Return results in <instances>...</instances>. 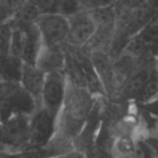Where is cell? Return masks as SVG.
<instances>
[{
    "mask_svg": "<svg viewBox=\"0 0 158 158\" xmlns=\"http://www.w3.org/2000/svg\"><path fill=\"white\" fill-rule=\"evenodd\" d=\"M26 1L27 0H0V7L12 17Z\"/></svg>",
    "mask_w": 158,
    "mask_h": 158,
    "instance_id": "ffe728a7",
    "label": "cell"
},
{
    "mask_svg": "<svg viewBox=\"0 0 158 158\" xmlns=\"http://www.w3.org/2000/svg\"><path fill=\"white\" fill-rule=\"evenodd\" d=\"M57 158H86L85 156V153L81 151H75V152H70L68 154H65L63 156H60V157H57Z\"/></svg>",
    "mask_w": 158,
    "mask_h": 158,
    "instance_id": "d4e9b609",
    "label": "cell"
},
{
    "mask_svg": "<svg viewBox=\"0 0 158 158\" xmlns=\"http://www.w3.org/2000/svg\"><path fill=\"white\" fill-rule=\"evenodd\" d=\"M86 158H114V154L112 152H106L102 149H100L99 147L95 146L94 144H91L85 152Z\"/></svg>",
    "mask_w": 158,
    "mask_h": 158,
    "instance_id": "44dd1931",
    "label": "cell"
},
{
    "mask_svg": "<svg viewBox=\"0 0 158 158\" xmlns=\"http://www.w3.org/2000/svg\"><path fill=\"white\" fill-rule=\"evenodd\" d=\"M97 26L115 27L116 26V13L113 6L99 7L88 10Z\"/></svg>",
    "mask_w": 158,
    "mask_h": 158,
    "instance_id": "9a60e30c",
    "label": "cell"
},
{
    "mask_svg": "<svg viewBox=\"0 0 158 158\" xmlns=\"http://www.w3.org/2000/svg\"><path fill=\"white\" fill-rule=\"evenodd\" d=\"M57 127V118L43 107H38L30 116L28 144L41 147L53 137Z\"/></svg>",
    "mask_w": 158,
    "mask_h": 158,
    "instance_id": "8992f818",
    "label": "cell"
},
{
    "mask_svg": "<svg viewBox=\"0 0 158 158\" xmlns=\"http://www.w3.org/2000/svg\"><path fill=\"white\" fill-rule=\"evenodd\" d=\"M25 29L26 40L24 49L22 55V60L25 63L35 64L37 55L43 45V41L35 24L31 25Z\"/></svg>",
    "mask_w": 158,
    "mask_h": 158,
    "instance_id": "7c38bea8",
    "label": "cell"
},
{
    "mask_svg": "<svg viewBox=\"0 0 158 158\" xmlns=\"http://www.w3.org/2000/svg\"><path fill=\"white\" fill-rule=\"evenodd\" d=\"M156 152L145 140L144 138H136V145L133 152L128 158H155Z\"/></svg>",
    "mask_w": 158,
    "mask_h": 158,
    "instance_id": "ac0fdd59",
    "label": "cell"
},
{
    "mask_svg": "<svg viewBox=\"0 0 158 158\" xmlns=\"http://www.w3.org/2000/svg\"><path fill=\"white\" fill-rule=\"evenodd\" d=\"M136 145V138L132 134L125 133L116 137L114 146V158H128Z\"/></svg>",
    "mask_w": 158,
    "mask_h": 158,
    "instance_id": "2e32d148",
    "label": "cell"
},
{
    "mask_svg": "<svg viewBox=\"0 0 158 158\" xmlns=\"http://www.w3.org/2000/svg\"><path fill=\"white\" fill-rule=\"evenodd\" d=\"M2 82H6V81H4L3 76H2V73H1V70H0V84H1Z\"/></svg>",
    "mask_w": 158,
    "mask_h": 158,
    "instance_id": "4316f807",
    "label": "cell"
},
{
    "mask_svg": "<svg viewBox=\"0 0 158 158\" xmlns=\"http://www.w3.org/2000/svg\"><path fill=\"white\" fill-rule=\"evenodd\" d=\"M155 70H156V73H157V76H158V56L155 59Z\"/></svg>",
    "mask_w": 158,
    "mask_h": 158,
    "instance_id": "484cf974",
    "label": "cell"
},
{
    "mask_svg": "<svg viewBox=\"0 0 158 158\" xmlns=\"http://www.w3.org/2000/svg\"><path fill=\"white\" fill-rule=\"evenodd\" d=\"M35 25L43 43L64 48L67 45L69 23L67 16L59 13H41Z\"/></svg>",
    "mask_w": 158,
    "mask_h": 158,
    "instance_id": "3957f363",
    "label": "cell"
},
{
    "mask_svg": "<svg viewBox=\"0 0 158 158\" xmlns=\"http://www.w3.org/2000/svg\"><path fill=\"white\" fill-rule=\"evenodd\" d=\"M145 140L152 147V149L158 152V136H146L144 137Z\"/></svg>",
    "mask_w": 158,
    "mask_h": 158,
    "instance_id": "cb8c5ba5",
    "label": "cell"
},
{
    "mask_svg": "<svg viewBox=\"0 0 158 158\" xmlns=\"http://www.w3.org/2000/svg\"><path fill=\"white\" fill-rule=\"evenodd\" d=\"M117 0H85L82 3V9L91 10L99 7L113 6L116 3Z\"/></svg>",
    "mask_w": 158,
    "mask_h": 158,
    "instance_id": "603a6c76",
    "label": "cell"
},
{
    "mask_svg": "<svg viewBox=\"0 0 158 158\" xmlns=\"http://www.w3.org/2000/svg\"><path fill=\"white\" fill-rule=\"evenodd\" d=\"M12 25V24H11ZM26 40V29L12 25L10 44V54L22 59V55L24 49Z\"/></svg>",
    "mask_w": 158,
    "mask_h": 158,
    "instance_id": "e0dca14e",
    "label": "cell"
},
{
    "mask_svg": "<svg viewBox=\"0 0 158 158\" xmlns=\"http://www.w3.org/2000/svg\"><path fill=\"white\" fill-rule=\"evenodd\" d=\"M65 60V47L60 48L43 43L37 55L35 65L46 73L60 71L64 72Z\"/></svg>",
    "mask_w": 158,
    "mask_h": 158,
    "instance_id": "30bf717a",
    "label": "cell"
},
{
    "mask_svg": "<svg viewBox=\"0 0 158 158\" xmlns=\"http://www.w3.org/2000/svg\"><path fill=\"white\" fill-rule=\"evenodd\" d=\"M36 109L34 98L20 83H13L0 100V125L17 115L31 116Z\"/></svg>",
    "mask_w": 158,
    "mask_h": 158,
    "instance_id": "7a4b0ae2",
    "label": "cell"
},
{
    "mask_svg": "<svg viewBox=\"0 0 158 158\" xmlns=\"http://www.w3.org/2000/svg\"><path fill=\"white\" fill-rule=\"evenodd\" d=\"M139 105L144 113L155 118H158V95L153 99H152L151 101L144 103H140Z\"/></svg>",
    "mask_w": 158,
    "mask_h": 158,
    "instance_id": "7402d4cb",
    "label": "cell"
},
{
    "mask_svg": "<svg viewBox=\"0 0 158 158\" xmlns=\"http://www.w3.org/2000/svg\"><path fill=\"white\" fill-rule=\"evenodd\" d=\"M137 61L135 57L125 51L113 60L108 83L105 88V97L117 100L120 92L133 73Z\"/></svg>",
    "mask_w": 158,
    "mask_h": 158,
    "instance_id": "5b68a950",
    "label": "cell"
},
{
    "mask_svg": "<svg viewBox=\"0 0 158 158\" xmlns=\"http://www.w3.org/2000/svg\"><path fill=\"white\" fill-rule=\"evenodd\" d=\"M23 61L10 54L0 56V70L4 81L20 83Z\"/></svg>",
    "mask_w": 158,
    "mask_h": 158,
    "instance_id": "5bb4252c",
    "label": "cell"
},
{
    "mask_svg": "<svg viewBox=\"0 0 158 158\" xmlns=\"http://www.w3.org/2000/svg\"><path fill=\"white\" fill-rule=\"evenodd\" d=\"M40 14L41 11L39 8L35 3L30 1V0H27L14 13L10 22L12 25L27 28L31 25L35 24Z\"/></svg>",
    "mask_w": 158,
    "mask_h": 158,
    "instance_id": "4fadbf2b",
    "label": "cell"
},
{
    "mask_svg": "<svg viewBox=\"0 0 158 158\" xmlns=\"http://www.w3.org/2000/svg\"><path fill=\"white\" fill-rule=\"evenodd\" d=\"M67 83L68 78L63 71L46 73L40 107L48 110L56 118L59 115L66 94Z\"/></svg>",
    "mask_w": 158,
    "mask_h": 158,
    "instance_id": "277c9868",
    "label": "cell"
},
{
    "mask_svg": "<svg viewBox=\"0 0 158 158\" xmlns=\"http://www.w3.org/2000/svg\"><path fill=\"white\" fill-rule=\"evenodd\" d=\"M96 102L97 97L86 87L68 80L66 94L57 117V127L67 138L75 139L86 125Z\"/></svg>",
    "mask_w": 158,
    "mask_h": 158,
    "instance_id": "6da1fadb",
    "label": "cell"
},
{
    "mask_svg": "<svg viewBox=\"0 0 158 158\" xmlns=\"http://www.w3.org/2000/svg\"><path fill=\"white\" fill-rule=\"evenodd\" d=\"M155 158H158V152H156V154H155Z\"/></svg>",
    "mask_w": 158,
    "mask_h": 158,
    "instance_id": "83f0119b",
    "label": "cell"
},
{
    "mask_svg": "<svg viewBox=\"0 0 158 158\" xmlns=\"http://www.w3.org/2000/svg\"><path fill=\"white\" fill-rule=\"evenodd\" d=\"M146 1L147 0H117L116 3L114 5V8L116 15H118L138 8Z\"/></svg>",
    "mask_w": 158,
    "mask_h": 158,
    "instance_id": "d6986e66",
    "label": "cell"
},
{
    "mask_svg": "<svg viewBox=\"0 0 158 158\" xmlns=\"http://www.w3.org/2000/svg\"><path fill=\"white\" fill-rule=\"evenodd\" d=\"M28 115H17L0 125V145L11 149H19L28 144Z\"/></svg>",
    "mask_w": 158,
    "mask_h": 158,
    "instance_id": "ba28073f",
    "label": "cell"
},
{
    "mask_svg": "<svg viewBox=\"0 0 158 158\" xmlns=\"http://www.w3.org/2000/svg\"><path fill=\"white\" fill-rule=\"evenodd\" d=\"M89 55L94 71L100 79L105 93V88L108 83L113 59L111 58L107 49H95Z\"/></svg>",
    "mask_w": 158,
    "mask_h": 158,
    "instance_id": "8fae6325",
    "label": "cell"
},
{
    "mask_svg": "<svg viewBox=\"0 0 158 158\" xmlns=\"http://www.w3.org/2000/svg\"><path fill=\"white\" fill-rule=\"evenodd\" d=\"M67 19L69 23L67 46L73 48H83L96 29V24L89 11L81 9L67 16Z\"/></svg>",
    "mask_w": 158,
    "mask_h": 158,
    "instance_id": "52a82bcc",
    "label": "cell"
},
{
    "mask_svg": "<svg viewBox=\"0 0 158 158\" xmlns=\"http://www.w3.org/2000/svg\"><path fill=\"white\" fill-rule=\"evenodd\" d=\"M46 73L35 64L23 62L20 84L34 98L37 108L41 104V94L44 87Z\"/></svg>",
    "mask_w": 158,
    "mask_h": 158,
    "instance_id": "9c48e42d",
    "label": "cell"
}]
</instances>
